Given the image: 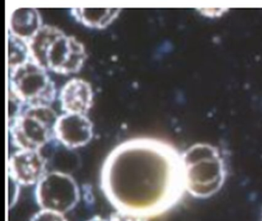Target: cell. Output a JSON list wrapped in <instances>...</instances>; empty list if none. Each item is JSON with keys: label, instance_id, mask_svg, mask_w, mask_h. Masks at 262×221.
Here are the masks:
<instances>
[{"label": "cell", "instance_id": "obj_1", "mask_svg": "<svg viewBox=\"0 0 262 221\" xmlns=\"http://www.w3.org/2000/svg\"><path fill=\"white\" fill-rule=\"evenodd\" d=\"M101 187L117 210L146 219L160 216L176 207L185 193L181 153L159 140L125 141L105 160Z\"/></svg>", "mask_w": 262, "mask_h": 221}, {"label": "cell", "instance_id": "obj_2", "mask_svg": "<svg viewBox=\"0 0 262 221\" xmlns=\"http://www.w3.org/2000/svg\"><path fill=\"white\" fill-rule=\"evenodd\" d=\"M185 192L198 199H208L220 191L227 169L220 150L208 144H196L181 153Z\"/></svg>", "mask_w": 262, "mask_h": 221}, {"label": "cell", "instance_id": "obj_3", "mask_svg": "<svg viewBox=\"0 0 262 221\" xmlns=\"http://www.w3.org/2000/svg\"><path fill=\"white\" fill-rule=\"evenodd\" d=\"M27 42L32 61L60 75L79 72L86 58L83 45L55 26L44 25Z\"/></svg>", "mask_w": 262, "mask_h": 221}, {"label": "cell", "instance_id": "obj_4", "mask_svg": "<svg viewBox=\"0 0 262 221\" xmlns=\"http://www.w3.org/2000/svg\"><path fill=\"white\" fill-rule=\"evenodd\" d=\"M56 112L50 106H29L10 124V137L19 150H41L55 138Z\"/></svg>", "mask_w": 262, "mask_h": 221}, {"label": "cell", "instance_id": "obj_5", "mask_svg": "<svg viewBox=\"0 0 262 221\" xmlns=\"http://www.w3.org/2000/svg\"><path fill=\"white\" fill-rule=\"evenodd\" d=\"M27 107L50 106L56 95L55 83L47 71L30 61L10 71V89Z\"/></svg>", "mask_w": 262, "mask_h": 221}, {"label": "cell", "instance_id": "obj_6", "mask_svg": "<svg viewBox=\"0 0 262 221\" xmlns=\"http://www.w3.org/2000/svg\"><path fill=\"white\" fill-rule=\"evenodd\" d=\"M35 195L41 209L65 214L77 205L80 190L70 174L55 170L47 173L36 184Z\"/></svg>", "mask_w": 262, "mask_h": 221}, {"label": "cell", "instance_id": "obj_7", "mask_svg": "<svg viewBox=\"0 0 262 221\" xmlns=\"http://www.w3.org/2000/svg\"><path fill=\"white\" fill-rule=\"evenodd\" d=\"M47 163L42 150H18L9 160L10 178L20 186L35 185L47 174Z\"/></svg>", "mask_w": 262, "mask_h": 221}, {"label": "cell", "instance_id": "obj_8", "mask_svg": "<svg viewBox=\"0 0 262 221\" xmlns=\"http://www.w3.org/2000/svg\"><path fill=\"white\" fill-rule=\"evenodd\" d=\"M93 136V124L85 115L66 113L58 118L55 138L67 148L83 147Z\"/></svg>", "mask_w": 262, "mask_h": 221}, {"label": "cell", "instance_id": "obj_9", "mask_svg": "<svg viewBox=\"0 0 262 221\" xmlns=\"http://www.w3.org/2000/svg\"><path fill=\"white\" fill-rule=\"evenodd\" d=\"M59 99L66 113L85 115L93 105V89L85 80L73 78L61 89Z\"/></svg>", "mask_w": 262, "mask_h": 221}, {"label": "cell", "instance_id": "obj_10", "mask_svg": "<svg viewBox=\"0 0 262 221\" xmlns=\"http://www.w3.org/2000/svg\"><path fill=\"white\" fill-rule=\"evenodd\" d=\"M10 34L28 41L43 25L39 11L35 8L13 9L9 16Z\"/></svg>", "mask_w": 262, "mask_h": 221}, {"label": "cell", "instance_id": "obj_11", "mask_svg": "<svg viewBox=\"0 0 262 221\" xmlns=\"http://www.w3.org/2000/svg\"><path fill=\"white\" fill-rule=\"evenodd\" d=\"M116 8H76L72 14L79 23L87 27L103 29L110 26L120 13Z\"/></svg>", "mask_w": 262, "mask_h": 221}, {"label": "cell", "instance_id": "obj_12", "mask_svg": "<svg viewBox=\"0 0 262 221\" xmlns=\"http://www.w3.org/2000/svg\"><path fill=\"white\" fill-rule=\"evenodd\" d=\"M31 54L26 40L10 34L9 35V69L16 68L31 61Z\"/></svg>", "mask_w": 262, "mask_h": 221}, {"label": "cell", "instance_id": "obj_13", "mask_svg": "<svg viewBox=\"0 0 262 221\" xmlns=\"http://www.w3.org/2000/svg\"><path fill=\"white\" fill-rule=\"evenodd\" d=\"M30 221H67V219L62 213L41 209L33 215Z\"/></svg>", "mask_w": 262, "mask_h": 221}, {"label": "cell", "instance_id": "obj_14", "mask_svg": "<svg viewBox=\"0 0 262 221\" xmlns=\"http://www.w3.org/2000/svg\"><path fill=\"white\" fill-rule=\"evenodd\" d=\"M110 221H147V219L134 213L117 210L111 215Z\"/></svg>", "mask_w": 262, "mask_h": 221}, {"label": "cell", "instance_id": "obj_15", "mask_svg": "<svg viewBox=\"0 0 262 221\" xmlns=\"http://www.w3.org/2000/svg\"><path fill=\"white\" fill-rule=\"evenodd\" d=\"M19 185L17 182L10 178V207L12 208L17 202L19 195Z\"/></svg>", "mask_w": 262, "mask_h": 221}, {"label": "cell", "instance_id": "obj_16", "mask_svg": "<svg viewBox=\"0 0 262 221\" xmlns=\"http://www.w3.org/2000/svg\"><path fill=\"white\" fill-rule=\"evenodd\" d=\"M87 221H108L106 219H104V218L101 217V216H96L94 217L91 218V219H89ZM110 221V220H108Z\"/></svg>", "mask_w": 262, "mask_h": 221}, {"label": "cell", "instance_id": "obj_17", "mask_svg": "<svg viewBox=\"0 0 262 221\" xmlns=\"http://www.w3.org/2000/svg\"><path fill=\"white\" fill-rule=\"evenodd\" d=\"M261 221H262V213H261Z\"/></svg>", "mask_w": 262, "mask_h": 221}]
</instances>
